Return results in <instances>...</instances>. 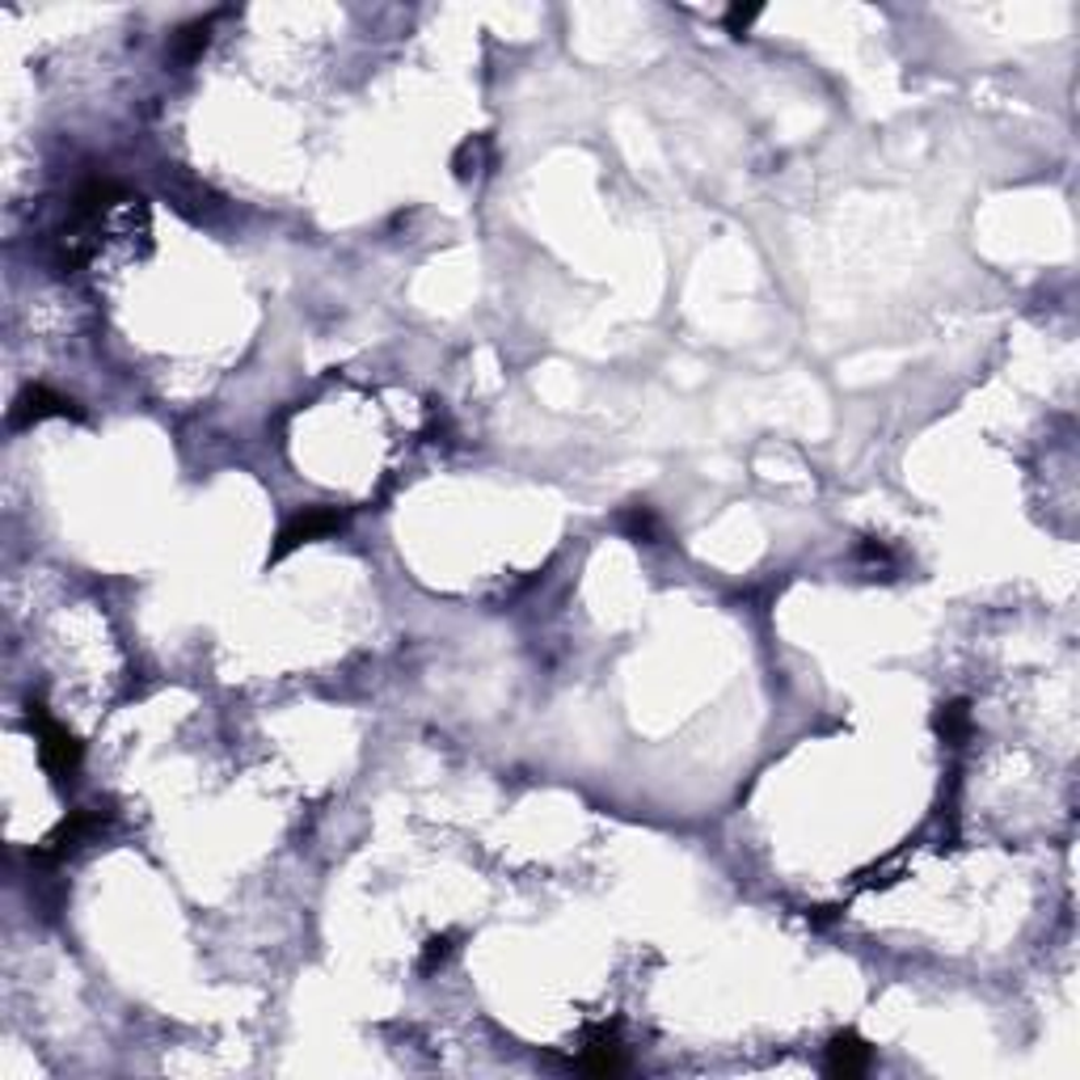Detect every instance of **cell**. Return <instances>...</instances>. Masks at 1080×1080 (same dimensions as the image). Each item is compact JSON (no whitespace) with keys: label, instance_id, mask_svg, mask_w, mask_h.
<instances>
[{"label":"cell","instance_id":"cell-4","mask_svg":"<svg viewBox=\"0 0 1080 1080\" xmlns=\"http://www.w3.org/2000/svg\"><path fill=\"white\" fill-rule=\"evenodd\" d=\"M101 824H106V815H101V811H94V806H76V811H68L64 819L56 824V831H51V836H47L34 853H38V857H47V861H60L64 853L81 849L89 836H97Z\"/></svg>","mask_w":1080,"mask_h":1080},{"label":"cell","instance_id":"cell-2","mask_svg":"<svg viewBox=\"0 0 1080 1080\" xmlns=\"http://www.w3.org/2000/svg\"><path fill=\"white\" fill-rule=\"evenodd\" d=\"M343 524H347V515H343L338 507H304V511H296V515L287 519L284 528H279V537H275L271 562H284L287 553H296L300 544L329 537V532H338Z\"/></svg>","mask_w":1080,"mask_h":1080},{"label":"cell","instance_id":"cell-1","mask_svg":"<svg viewBox=\"0 0 1080 1080\" xmlns=\"http://www.w3.org/2000/svg\"><path fill=\"white\" fill-rule=\"evenodd\" d=\"M31 727L38 731V760H43V768L51 772L56 785H68L76 777L81 760H85V747L76 743V734L47 713L43 700H31Z\"/></svg>","mask_w":1080,"mask_h":1080},{"label":"cell","instance_id":"cell-7","mask_svg":"<svg viewBox=\"0 0 1080 1080\" xmlns=\"http://www.w3.org/2000/svg\"><path fill=\"white\" fill-rule=\"evenodd\" d=\"M207 34H212V17H199V22H191V26H182V31L169 38L173 60H178V64H191V60H199V51L207 47Z\"/></svg>","mask_w":1080,"mask_h":1080},{"label":"cell","instance_id":"cell-8","mask_svg":"<svg viewBox=\"0 0 1080 1080\" xmlns=\"http://www.w3.org/2000/svg\"><path fill=\"white\" fill-rule=\"evenodd\" d=\"M937 731H941V739L946 743H962L967 739V731H971V705L967 700H950V705H941V713H937Z\"/></svg>","mask_w":1080,"mask_h":1080},{"label":"cell","instance_id":"cell-3","mask_svg":"<svg viewBox=\"0 0 1080 1080\" xmlns=\"http://www.w3.org/2000/svg\"><path fill=\"white\" fill-rule=\"evenodd\" d=\"M43 418H81V410H76V401H72V397L56 393V388H47V384H31V388H22V393H17V401L9 406V427H13V431H22V427H34V422H43Z\"/></svg>","mask_w":1080,"mask_h":1080},{"label":"cell","instance_id":"cell-10","mask_svg":"<svg viewBox=\"0 0 1080 1080\" xmlns=\"http://www.w3.org/2000/svg\"><path fill=\"white\" fill-rule=\"evenodd\" d=\"M447 946H452V933H444V937H431V941H427V958H422V967L431 971L435 962H444V958H447Z\"/></svg>","mask_w":1080,"mask_h":1080},{"label":"cell","instance_id":"cell-6","mask_svg":"<svg viewBox=\"0 0 1080 1080\" xmlns=\"http://www.w3.org/2000/svg\"><path fill=\"white\" fill-rule=\"evenodd\" d=\"M578 1072H587V1077H621V1072H625L621 1043H616L612 1034H600L596 1043H587L583 1059H578Z\"/></svg>","mask_w":1080,"mask_h":1080},{"label":"cell","instance_id":"cell-9","mask_svg":"<svg viewBox=\"0 0 1080 1080\" xmlns=\"http://www.w3.org/2000/svg\"><path fill=\"white\" fill-rule=\"evenodd\" d=\"M625 528H629L637 540H650L655 537V515H650L646 507H634L629 515H625Z\"/></svg>","mask_w":1080,"mask_h":1080},{"label":"cell","instance_id":"cell-11","mask_svg":"<svg viewBox=\"0 0 1080 1080\" xmlns=\"http://www.w3.org/2000/svg\"><path fill=\"white\" fill-rule=\"evenodd\" d=\"M756 17H760V9H747V13H743V9H731V13H727V26H731V34H743Z\"/></svg>","mask_w":1080,"mask_h":1080},{"label":"cell","instance_id":"cell-5","mask_svg":"<svg viewBox=\"0 0 1080 1080\" xmlns=\"http://www.w3.org/2000/svg\"><path fill=\"white\" fill-rule=\"evenodd\" d=\"M869 1059H874V1051H869V1043L861 1039L857 1030H840V1034H831V1043H827L824 1072L836 1080H853L869 1068Z\"/></svg>","mask_w":1080,"mask_h":1080}]
</instances>
